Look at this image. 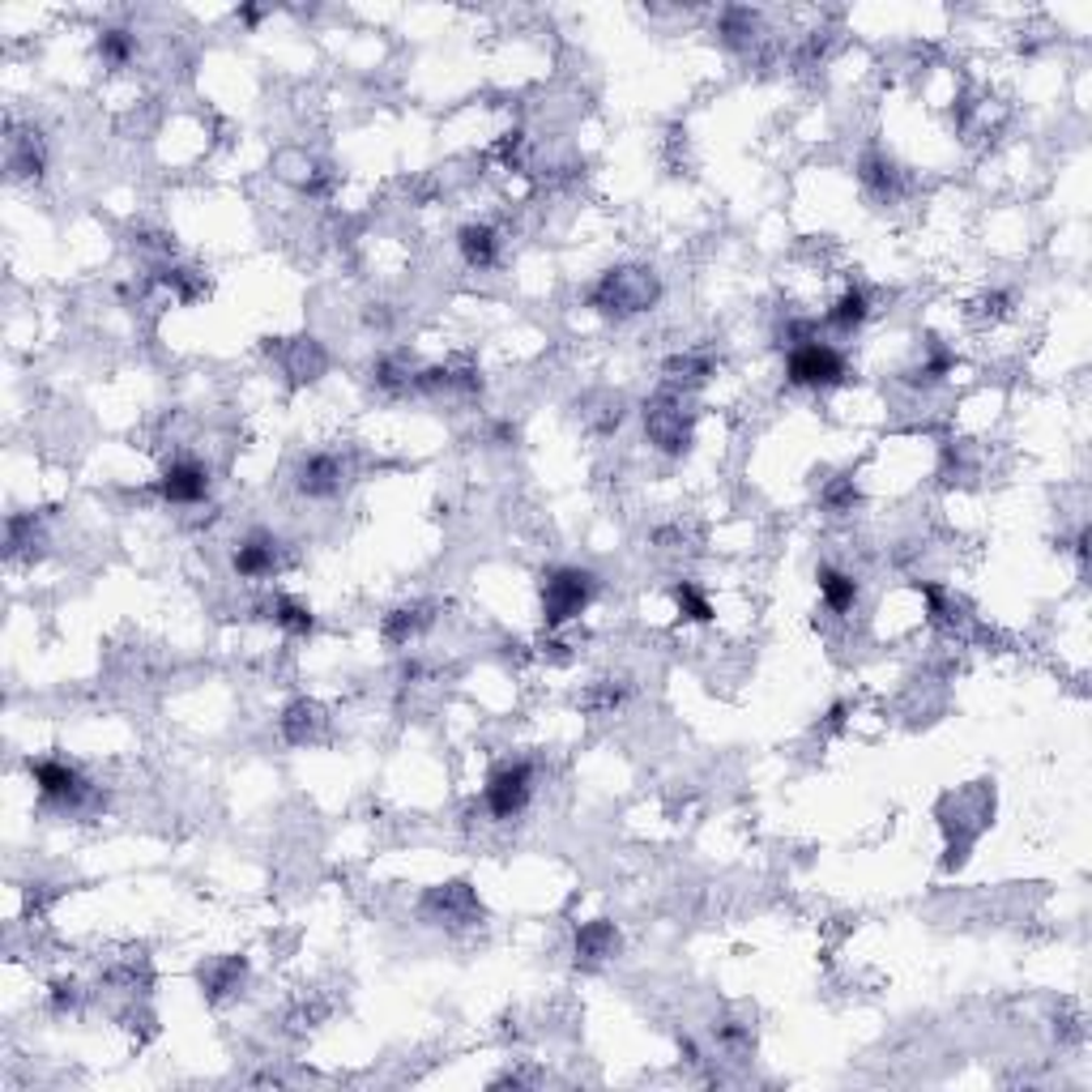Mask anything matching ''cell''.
Instances as JSON below:
<instances>
[{
  "label": "cell",
  "mask_w": 1092,
  "mask_h": 1092,
  "mask_svg": "<svg viewBox=\"0 0 1092 1092\" xmlns=\"http://www.w3.org/2000/svg\"><path fill=\"white\" fill-rule=\"evenodd\" d=\"M321 725V709L317 705H307V700H299V705H290L286 717H282V734L290 743H307V734Z\"/></svg>",
  "instance_id": "obj_14"
},
{
  "label": "cell",
  "mask_w": 1092,
  "mask_h": 1092,
  "mask_svg": "<svg viewBox=\"0 0 1092 1092\" xmlns=\"http://www.w3.org/2000/svg\"><path fill=\"white\" fill-rule=\"evenodd\" d=\"M337 487H342V461H337V457L317 453V457H307L303 466H299V491H307V495H333Z\"/></svg>",
  "instance_id": "obj_8"
},
{
  "label": "cell",
  "mask_w": 1092,
  "mask_h": 1092,
  "mask_svg": "<svg viewBox=\"0 0 1092 1092\" xmlns=\"http://www.w3.org/2000/svg\"><path fill=\"white\" fill-rule=\"evenodd\" d=\"M423 627V606H401V611H393L384 619V636L388 640H406L410 632H419Z\"/></svg>",
  "instance_id": "obj_19"
},
{
  "label": "cell",
  "mask_w": 1092,
  "mask_h": 1092,
  "mask_svg": "<svg viewBox=\"0 0 1092 1092\" xmlns=\"http://www.w3.org/2000/svg\"><path fill=\"white\" fill-rule=\"evenodd\" d=\"M786 372H790L794 384H803V388H828V384L845 380V359L833 346H823V342H803V346L790 350Z\"/></svg>",
  "instance_id": "obj_3"
},
{
  "label": "cell",
  "mask_w": 1092,
  "mask_h": 1092,
  "mask_svg": "<svg viewBox=\"0 0 1092 1092\" xmlns=\"http://www.w3.org/2000/svg\"><path fill=\"white\" fill-rule=\"evenodd\" d=\"M158 491L172 500V504H197L209 491V474L197 466V461H176V466L162 474Z\"/></svg>",
  "instance_id": "obj_6"
},
{
  "label": "cell",
  "mask_w": 1092,
  "mask_h": 1092,
  "mask_svg": "<svg viewBox=\"0 0 1092 1092\" xmlns=\"http://www.w3.org/2000/svg\"><path fill=\"white\" fill-rule=\"evenodd\" d=\"M31 772L39 781V794L52 798V803H78V798L86 794L82 776L73 772L68 764H60V760H39V764H31Z\"/></svg>",
  "instance_id": "obj_7"
},
{
  "label": "cell",
  "mask_w": 1092,
  "mask_h": 1092,
  "mask_svg": "<svg viewBox=\"0 0 1092 1092\" xmlns=\"http://www.w3.org/2000/svg\"><path fill=\"white\" fill-rule=\"evenodd\" d=\"M239 978H244V960H223V964L201 968V986L209 990V999H223L227 990L239 986Z\"/></svg>",
  "instance_id": "obj_15"
},
{
  "label": "cell",
  "mask_w": 1092,
  "mask_h": 1092,
  "mask_svg": "<svg viewBox=\"0 0 1092 1092\" xmlns=\"http://www.w3.org/2000/svg\"><path fill=\"white\" fill-rule=\"evenodd\" d=\"M674 598L687 611V619H696V623H709L713 619V606L705 602V594H700L696 585H687V580H683V585H674Z\"/></svg>",
  "instance_id": "obj_20"
},
{
  "label": "cell",
  "mask_w": 1092,
  "mask_h": 1092,
  "mask_svg": "<svg viewBox=\"0 0 1092 1092\" xmlns=\"http://www.w3.org/2000/svg\"><path fill=\"white\" fill-rule=\"evenodd\" d=\"M427 909H440V917L448 913V917H453V927H457V921H470L478 905H474V896H470L466 884H444V888H435V892L427 896Z\"/></svg>",
  "instance_id": "obj_9"
},
{
  "label": "cell",
  "mask_w": 1092,
  "mask_h": 1092,
  "mask_svg": "<svg viewBox=\"0 0 1092 1092\" xmlns=\"http://www.w3.org/2000/svg\"><path fill=\"white\" fill-rule=\"evenodd\" d=\"M529 790H533V768L525 760L517 764H504L491 772V781H487V807L495 819H513L525 811L529 803Z\"/></svg>",
  "instance_id": "obj_4"
},
{
  "label": "cell",
  "mask_w": 1092,
  "mask_h": 1092,
  "mask_svg": "<svg viewBox=\"0 0 1092 1092\" xmlns=\"http://www.w3.org/2000/svg\"><path fill=\"white\" fill-rule=\"evenodd\" d=\"M594 572L585 568H555L542 576V615L547 627H564L568 619H576L594 598Z\"/></svg>",
  "instance_id": "obj_2"
},
{
  "label": "cell",
  "mask_w": 1092,
  "mask_h": 1092,
  "mask_svg": "<svg viewBox=\"0 0 1092 1092\" xmlns=\"http://www.w3.org/2000/svg\"><path fill=\"white\" fill-rule=\"evenodd\" d=\"M321 368H325V354H321V346L312 342V337H299V342H295V359L286 363V372L295 376V380H317V376H321Z\"/></svg>",
  "instance_id": "obj_16"
},
{
  "label": "cell",
  "mask_w": 1092,
  "mask_h": 1092,
  "mask_svg": "<svg viewBox=\"0 0 1092 1092\" xmlns=\"http://www.w3.org/2000/svg\"><path fill=\"white\" fill-rule=\"evenodd\" d=\"M235 572L239 576H270L274 572V542L270 538H248L235 551Z\"/></svg>",
  "instance_id": "obj_10"
},
{
  "label": "cell",
  "mask_w": 1092,
  "mask_h": 1092,
  "mask_svg": "<svg viewBox=\"0 0 1092 1092\" xmlns=\"http://www.w3.org/2000/svg\"><path fill=\"white\" fill-rule=\"evenodd\" d=\"M274 619L286 627V632H295V636H307L312 632V611L299 602H290V598H278L274 602Z\"/></svg>",
  "instance_id": "obj_18"
},
{
  "label": "cell",
  "mask_w": 1092,
  "mask_h": 1092,
  "mask_svg": "<svg viewBox=\"0 0 1092 1092\" xmlns=\"http://www.w3.org/2000/svg\"><path fill=\"white\" fill-rule=\"evenodd\" d=\"M129 35L125 31H107L103 39H99V52H103V60H111V64H125L129 60Z\"/></svg>",
  "instance_id": "obj_21"
},
{
  "label": "cell",
  "mask_w": 1092,
  "mask_h": 1092,
  "mask_svg": "<svg viewBox=\"0 0 1092 1092\" xmlns=\"http://www.w3.org/2000/svg\"><path fill=\"white\" fill-rule=\"evenodd\" d=\"M653 299H658V278L649 270H636V265L611 270L594 286V307L611 312V317H636V312H645Z\"/></svg>",
  "instance_id": "obj_1"
},
{
  "label": "cell",
  "mask_w": 1092,
  "mask_h": 1092,
  "mask_svg": "<svg viewBox=\"0 0 1092 1092\" xmlns=\"http://www.w3.org/2000/svg\"><path fill=\"white\" fill-rule=\"evenodd\" d=\"M615 948V927L611 921H585V927L576 931V956L580 960H602L606 952Z\"/></svg>",
  "instance_id": "obj_11"
},
{
  "label": "cell",
  "mask_w": 1092,
  "mask_h": 1092,
  "mask_svg": "<svg viewBox=\"0 0 1092 1092\" xmlns=\"http://www.w3.org/2000/svg\"><path fill=\"white\" fill-rule=\"evenodd\" d=\"M866 312H870V307H866V295L854 286V290H845V295L837 299V307L828 312V321H833L837 329H858V325L866 321Z\"/></svg>",
  "instance_id": "obj_17"
},
{
  "label": "cell",
  "mask_w": 1092,
  "mask_h": 1092,
  "mask_svg": "<svg viewBox=\"0 0 1092 1092\" xmlns=\"http://www.w3.org/2000/svg\"><path fill=\"white\" fill-rule=\"evenodd\" d=\"M819 594H823V602H828V611L841 615V611H849V606H854L858 585L845 572H837V568H819Z\"/></svg>",
  "instance_id": "obj_13"
},
{
  "label": "cell",
  "mask_w": 1092,
  "mask_h": 1092,
  "mask_svg": "<svg viewBox=\"0 0 1092 1092\" xmlns=\"http://www.w3.org/2000/svg\"><path fill=\"white\" fill-rule=\"evenodd\" d=\"M495 252H500V239H495V231L491 227H461V256H466L470 265H491L495 260Z\"/></svg>",
  "instance_id": "obj_12"
},
{
  "label": "cell",
  "mask_w": 1092,
  "mask_h": 1092,
  "mask_svg": "<svg viewBox=\"0 0 1092 1092\" xmlns=\"http://www.w3.org/2000/svg\"><path fill=\"white\" fill-rule=\"evenodd\" d=\"M645 427H649V435L653 440H658L666 453H683L687 448V423H683V410H674V401H653L649 410H645Z\"/></svg>",
  "instance_id": "obj_5"
}]
</instances>
